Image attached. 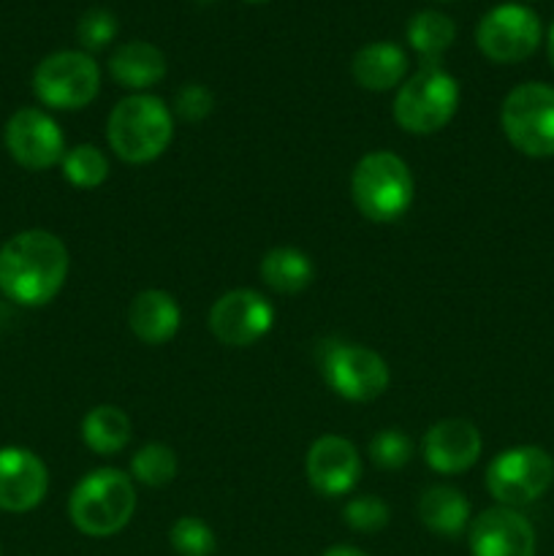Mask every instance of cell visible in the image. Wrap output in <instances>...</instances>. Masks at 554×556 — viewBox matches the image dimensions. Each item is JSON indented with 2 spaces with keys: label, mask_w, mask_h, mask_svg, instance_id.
<instances>
[{
  "label": "cell",
  "mask_w": 554,
  "mask_h": 556,
  "mask_svg": "<svg viewBox=\"0 0 554 556\" xmlns=\"http://www.w3.org/2000/svg\"><path fill=\"white\" fill-rule=\"evenodd\" d=\"M307 481L320 497H345L362 478V456L351 440L340 434H324L307 451Z\"/></svg>",
  "instance_id": "cell-14"
},
{
  "label": "cell",
  "mask_w": 554,
  "mask_h": 556,
  "mask_svg": "<svg viewBox=\"0 0 554 556\" xmlns=\"http://www.w3.org/2000/svg\"><path fill=\"white\" fill-rule=\"evenodd\" d=\"M554 459L541 445H514L489 462L487 489L498 505L525 508L552 489Z\"/></svg>",
  "instance_id": "cell-9"
},
{
  "label": "cell",
  "mask_w": 554,
  "mask_h": 556,
  "mask_svg": "<svg viewBox=\"0 0 554 556\" xmlns=\"http://www.w3.org/2000/svg\"><path fill=\"white\" fill-rule=\"evenodd\" d=\"M353 79L369 92L394 90L407 76V54L394 41H373L356 52L351 63Z\"/></svg>",
  "instance_id": "cell-19"
},
{
  "label": "cell",
  "mask_w": 554,
  "mask_h": 556,
  "mask_svg": "<svg viewBox=\"0 0 554 556\" xmlns=\"http://www.w3.org/2000/svg\"><path fill=\"white\" fill-rule=\"evenodd\" d=\"M244 3H266V0H244Z\"/></svg>",
  "instance_id": "cell-34"
},
{
  "label": "cell",
  "mask_w": 554,
  "mask_h": 556,
  "mask_svg": "<svg viewBox=\"0 0 554 556\" xmlns=\"http://www.w3.org/2000/svg\"><path fill=\"white\" fill-rule=\"evenodd\" d=\"M215 109V96H212L210 87L199 85V81H190V85H182L174 96L172 114H177L182 123H201L206 119Z\"/></svg>",
  "instance_id": "cell-30"
},
{
  "label": "cell",
  "mask_w": 554,
  "mask_h": 556,
  "mask_svg": "<svg viewBox=\"0 0 554 556\" xmlns=\"http://www.w3.org/2000/svg\"><path fill=\"white\" fill-rule=\"evenodd\" d=\"M405 36L413 52L424 60V65H435L440 63L445 49L454 43L456 25L451 22V16L427 9V11H418V14L407 22Z\"/></svg>",
  "instance_id": "cell-23"
},
{
  "label": "cell",
  "mask_w": 554,
  "mask_h": 556,
  "mask_svg": "<svg viewBox=\"0 0 554 556\" xmlns=\"http://www.w3.org/2000/svg\"><path fill=\"white\" fill-rule=\"evenodd\" d=\"M369 459L380 470H402L413 459V440L402 429H380L369 440Z\"/></svg>",
  "instance_id": "cell-27"
},
{
  "label": "cell",
  "mask_w": 554,
  "mask_h": 556,
  "mask_svg": "<svg viewBox=\"0 0 554 556\" xmlns=\"http://www.w3.org/2000/svg\"><path fill=\"white\" fill-rule=\"evenodd\" d=\"M543 27L532 9L521 3H500L481 16L476 27V43L492 63H521L541 47Z\"/></svg>",
  "instance_id": "cell-10"
},
{
  "label": "cell",
  "mask_w": 554,
  "mask_h": 556,
  "mask_svg": "<svg viewBox=\"0 0 554 556\" xmlns=\"http://www.w3.org/2000/svg\"><path fill=\"white\" fill-rule=\"evenodd\" d=\"M60 168H63V177L68 179L74 188L81 190L98 188V185L106 182L109 177V161L101 152V147L96 144H76L71 147V150H65Z\"/></svg>",
  "instance_id": "cell-25"
},
{
  "label": "cell",
  "mask_w": 554,
  "mask_h": 556,
  "mask_svg": "<svg viewBox=\"0 0 554 556\" xmlns=\"http://www.w3.org/2000/svg\"><path fill=\"white\" fill-rule=\"evenodd\" d=\"M416 182L411 166L396 152L375 150L358 157L351 174V195L356 210L373 223H394L411 210Z\"/></svg>",
  "instance_id": "cell-4"
},
{
  "label": "cell",
  "mask_w": 554,
  "mask_h": 556,
  "mask_svg": "<svg viewBox=\"0 0 554 556\" xmlns=\"http://www.w3.org/2000/svg\"><path fill=\"white\" fill-rule=\"evenodd\" d=\"M168 543L179 556H212L217 548L215 532L199 516H179L168 530Z\"/></svg>",
  "instance_id": "cell-26"
},
{
  "label": "cell",
  "mask_w": 554,
  "mask_h": 556,
  "mask_svg": "<svg viewBox=\"0 0 554 556\" xmlns=\"http://www.w3.org/2000/svg\"><path fill=\"white\" fill-rule=\"evenodd\" d=\"M3 144L9 155L27 172H47L58 166L65 155V136L54 117L43 109H16L3 130Z\"/></svg>",
  "instance_id": "cell-12"
},
{
  "label": "cell",
  "mask_w": 554,
  "mask_h": 556,
  "mask_svg": "<svg viewBox=\"0 0 554 556\" xmlns=\"http://www.w3.org/2000/svg\"><path fill=\"white\" fill-rule=\"evenodd\" d=\"M106 139L114 155L125 163H152L168 150L174 139V114L166 103L150 92L117 101L106 123Z\"/></svg>",
  "instance_id": "cell-2"
},
{
  "label": "cell",
  "mask_w": 554,
  "mask_h": 556,
  "mask_svg": "<svg viewBox=\"0 0 554 556\" xmlns=\"http://www.w3.org/2000/svg\"><path fill=\"white\" fill-rule=\"evenodd\" d=\"M324 556H367V554L356 546H331V548H326Z\"/></svg>",
  "instance_id": "cell-31"
},
{
  "label": "cell",
  "mask_w": 554,
  "mask_h": 556,
  "mask_svg": "<svg viewBox=\"0 0 554 556\" xmlns=\"http://www.w3.org/2000/svg\"><path fill=\"white\" fill-rule=\"evenodd\" d=\"M259 271L264 286L275 293H282V296L302 293L315 280L313 258L299 248H272L261 258Z\"/></svg>",
  "instance_id": "cell-21"
},
{
  "label": "cell",
  "mask_w": 554,
  "mask_h": 556,
  "mask_svg": "<svg viewBox=\"0 0 554 556\" xmlns=\"http://www.w3.org/2000/svg\"><path fill=\"white\" fill-rule=\"evenodd\" d=\"M483 451L481 432L465 418H445L427 429L421 440V454L429 470L440 476H462L478 462Z\"/></svg>",
  "instance_id": "cell-16"
},
{
  "label": "cell",
  "mask_w": 554,
  "mask_h": 556,
  "mask_svg": "<svg viewBox=\"0 0 554 556\" xmlns=\"http://www.w3.org/2000/svg\"><path fill=\"white\" fill-rule=\"evenodd\" d=\"M470 556H536L538 538L516 508H487L470 521Z\"/></svg>",
  "instance_id": "cell-13"
},
{
  "label": "cell",
  "mask_w": 554,
  "mask_h": 556,
  "mask_svg": "<svg viewBox=\"0 0 554 556\" xmlns=\"http://www.w3.org/2000/svg\"><path fill=\"white\" fill-rule=\"evenodd\" d=\"M81 440L96 456H117L130 443V418L117 405H96L81 418Z\"/></svg>",
  "instance_id": "cell-22"
},
{
  "label": "cell",
  "mask_w": 554,
  "mask_h": 556,
  "mask_svg": "<svg viewBox=\"0 0 554 556\" xmlns=\"http://www.w3.org/2000/svg\"><path fill=\"white\" fill-rule=\"evenodd\" d=\"M546 52H549V63H552V68H554V22H552V27H549V41H546Z\"/></svg>",
  "instance_id": "cell-32"
},
{
  "label": "cell",
  "mask_w": 554,
  "mask_h": 556,
  "mask_svg": "<svg viewBox=\"0 0 554 556\" xmlns=\"http://www.w3.org/2000/svg\"><path fill=\"white\" fill-rule=\"evenodd\" d=\"M459 109V81L440 63L421 65L407 76L394 98V119L405 134L429 136L443 130Z\"/></svg>",
  "instance_id": "cell-5"
},
{
  "label": "cell",
  "mask_w": 554,
  "mask_h": 556,
  "mask_svg": "<svg viewBox=\"0 0 554 556\" xmlns=\"http://www.w3.org/2000/svg\"><path fill=\"white\" fill-rule=\"evenodd\" d=\"M68 248L47 228L14 233L0 248V293L20 307H43L68 277Z\"/></svg>",
  "instance_id": "cell-1"
},
{
  "label": "cell",
  "mask_w": 554,
  "mask_h": 556,
  "mask_svg": "<svg viewBox=\"0 0 554 556\" xmlns=\"http://www.w3.org/2000/svg\"><path fill=\"white\" fill-rule=\"evenodd\" d=\"M342 519L353 532H380L391 519L389 505L375 494H358V497L348 500L342 508Z\"/></svg>",
  "instance_id": "cell-28"
},
{
  "label": "cell",
  "mask_w": 554,
  "mask_h": 556,
  "mask_svg": "<svg viewBox=\"0 0 554 556\" xmlns=\"http://www.w3.org/2000/svg\"><path fill=\"white\" fill-rule=\"evenodd\" d=\"M440 3H451V0H440Z\"/></svg>",
  "instance_id": "cell-35"
},
{
  "label": "cell",
  "mask_w": 554,
  "mask_h": 556,
  "mask_svg": "<svg viewBox=\"0 0 554 556\" xmlns=\"http://www.w3.org/2000/svg\"><path fill=\"white\" fill-rule=\"evenodd\" d=\"M500 125L514 150L527 157L554 155V87L525 81L505 96Z\"/></svg>",
  "instance_id": "cell-7"
},
{
  "label": "cell",
  "mask_w": 554,
  "mask_h": 556,
  "mask_svg": "<svg viewBox=\"0 0 554 556\" xmlns=\"http://www.w3.org/2000/svg\"><path fill=\"white\" fill-rule=\"evenodd\" d=\"M210 331L221 345L250 348L264 340L275 326V307L253 288H234L223 293L210 309Z\"/></svg>",
  "instance_id": "cell-11"
},
{
  "label": "cell",
  "mask_w": 554,
  "mask_h": 556,
  "mask_svg": "<svg viewBox=\"0 0 554 556\" xmlns=\"http://www.w3.org/2000/svg\"><path fill=\"white\" fill-rule=\"evenodd\" d=\"M101 90V68L81 49L52 52L33 71V92L38 101L60 112H76L96 101Z\"/></svg>",
  "instance_id": "cell-8"
},
{
  "label": "cell",
  "mask_w": 554,
  "mask_h": 556,
  "mask_svg": "<svg viewBox=\"0 0 554 556\" xmlns=\"http://www.w3.org/2000/svg\"><path fill=\"white\" fill-rule=\"evenodd\" d=\"M418 519L435 535L456 538L470 527V503L459 489L438 483L418 497Z\"/></svg>",
  "instance_id": "cell-20"
},
{
  "label": "cell",
  "mask_w": 554,
  "mask_h": 556,
  "mask_svg": "<svg viewBox=\"0 0 554 556\" xmlns=\"http://www.w3.org/2000/svg\"><path fill=\"white\" fill-rule=\"evenodd\" d=\"M136 514L134 478L117 467H101L81 478L68 497V519L81 535L112 538Z\"/></svg>",
  "instance_id": "cell-3"
},
{
  "label": "cell",
  "mask_w": 554,
  "mask_h": 556,
  "mask_svg": "<svg viewBox=\"0 0 554 556\" xmlns=\"http://www.w3.org/2000/svg\"><path fill=\"white\" fill-rule=\"evenodd\" d=\"M315 358L324 383L348 402L378 400L391 383L386 358L356 342L324 340L315 348Z\"/></svg>",
  "instance_id": "cell-6"
},
{
  "label": "cell",
  "mask_w": 554,
  "mask_h": 556,
  "mask_svg": "<svg viewBox=\"0 0 554 556\" xmlns=\"http://www.w3.org/2000/svg\"><path fill=\"white\" fill-rule=\"evenodd\" d=\"M168 63L166 54L150 41H128L117 47L109 58V74L119 87H128L134 92H147L163 81Z\"/></svg>",
  "instance_id": "cell-18"
},
{
  "label": "cell",
  "mask_w": 554,
  "mask_h": 556,
  "mask_svg": "<svg viewBox=\"0 0 554 556\" xmlns=\"http://www.w3.org/2000/svg\"><path fill=\"white\" fill-rule=\"evenodd\" d=\"M117 36V20H114L112 11L106 9H90L79 16V25H76V38H79L81 49L87 54L101 52Z\"/></svg>",
  "instance_id": "cell-29"
},
{
  "label": "cell",
  "mask_w": 554,
  "mask_h": 556,
  "mask_svg": "<svg viewBox=\"0 0 554 556\" xmlns=\"http://www.w3.org/2000/svg\"><path fill=\"white\" fill-rule=\"evenodd\" d=\"M177 454L163 443H147L130 459V478L141 486L161 489L177 478Z\"/></svg>",
  "instance_id": "cell-24"
},
{
  "label": "cell",
  "mask_w": 554,
  "mask_h": 556,
  "mask_svg": "<svg viewBox=\"0 0 554 556\" xmlns=\"http://www.w3.org/2000/svg\"><path fill=\"white\" fill-rule=\"evenodd\" d=\"M125 318H128L136 340H141L144 345H166L168 340L177 337L179 324H182V309L172 293L150 288V291L136 293Z\"/></svg>",
  "instance_id": "cell-17"
},
{
  "label": "cell",
  "mask_w": 554,
  "mask_h": 556,
  "mask_svg": "<svg viewBox=\"0 0 554 556\" xmlns=\"http://www.w3.org/2000/svg\"><path fill=\"white\" fill-rule=\"evenodd\" d=\"M49 492V470L38 454L22 445L0 448V510L27 514Z\"/></svg>",
  "instance_id": "cell-15"
},
{
  "label": "cell",
  "mask_w": 554,
  "mask_h": 556,
  "mask_svg": "<svg viewBox=\"0 0 554 556\" xmlns=\"http://www.w3.org/2000/svg\"><path fill=\"white\" fill-rule=\"evenodd\" d=\"M196 3H201V5H206V3H215V0H196Z\"/></svg>",
  "instance_id": "cell-33"
}]
</instances>
